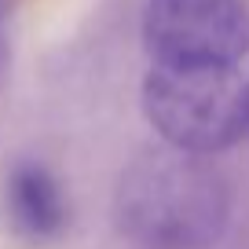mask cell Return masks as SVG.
<instances>
[{
	"label": "cell",
	"mask_w": 249,
	"mask_h": 249,
	"mask_svg": "<svg viewBox=\"0 0 249 249\" xmlns=\"http://www.w3.org/2000/svg\"><path fill=\"white\" fill-rule=\"evenodd\" d=\"M4 216L22 242L52 246L70 231V195L44 161L22 158L4 176Z\"/></svg>",
	"instance_id": "obj_4"
},
{
	"label": "cell",
	"mask_w": 249,
	"mask_h": 249,
	"mask_svg": "<svg viewBox=\"0 0 249 249\" xmlns=\"http://www.w3.org/2000/svg\"><path fill=\"white\" fill-rule=\"evenodd\" d=\"M140 37L154 66L238 70L249 55V0H147Z\"/></svg>",
	"instance_id": "obj_3"
},
{
	"label": "cell",
	"mask_w": 249,
	"mask_h": 249,
	"mask_svg": "<svg viewBox=\"0 0 249 249\" xmlns=\"http://www.w3.org/2000/svg\"><path fill=\"white\" fill-rule=\"evenodd\" d=\"M143 117L161 147L216 158L249 136V81L220 66H154L140 88Z\"/></svg>",
	"instance_id": "obj_2"
},
{
	"label": "cell",
	"mask_w": 249,
	"mask_h": 249,
	"mask_svg": "<svg viewBox=\"0 0 249 249\" xmlns=\"http://www.w3.org/2000/svg\"><path fill=\"white\" fill-rule=\"evenodd\" d=\"M231 179L213 158L158 147L114 187V224L140 249H216L231 227Z\"/></svg>",
	"instance_id": "obj_1"
},
{
	"label": "cell",
	"mask_w": 249,
	"mask_h": 249,
	"mask_svg": "<svg viewBox=\"0 0 249 249\" xmlns=\"http://www.w3.org/2000/svg\"><path fill=\"white\" fill-rule=\"evenodd\" d=\"M4 73H8V40H4V26H0V85H4Z\"/></svg>",
	"instance_id": "obj_5"
}]
</instances>
